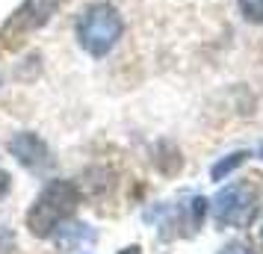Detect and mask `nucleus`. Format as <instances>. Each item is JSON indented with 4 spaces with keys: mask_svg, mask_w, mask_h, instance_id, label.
Instances as JSON below:
<instances>
[{
    "mask_svg": "<svg viewBox=\"0 0 263 254\" xmlns=\"http://www.w3.org/2000/svg\"><path fill=\"white\" fill-rule=\"evenodd\" d=\"M77 204H80V192L71 181H50L27 210V228L33 237H50L62 222L74 216Z\"/></svg>",
    "mask_w": 263,
    "mask_h": 254,
    "instance_id": "nucleus-1",
    "label": "nucleus"
},
{
    "mask_svg": "<svg viewBox=\"0 0 263 254\" xmlns=\"http://www.w3.org/2000/svg\"><path fill=\"white\" fill-rule=\"evenodd\" d=\"M121 38V18L109 3L89 6L77 21V42L89 56H107Z\"/></svg>",
    "mask_w": 263,
    "mask_h": 254,
    "instance_id": "nucleus-2",
    "label": "nucleus"
},
{
    "mask_svg": "<svg viewBox=\"0 0 263 254\" xmlns=\"http://www.w3.org/2000/svg\"><path fill=\"white\" fill-rule=\"evenodd\" d=\"M254 213H257V195L246 183L225 186L222 192L216 195L213 216L222 228H246L254 219Z\"/></svg>",
    "mask_w": 263,
    "mask_h": 254,
    "instance_id": "nucleus-3",
    "label": "nucleus"
},
{
    "mask_svg": "<svg viewBox=\"0 0 263 254\" xmlns=\"http://www.w3.org/2000/svg\"><path fill=\"white\" fill-rule=\"evenodd\" d=\"M60 0H27L24 6L9 18L6 33H27V30H36L48 21L50 15L57 12Z\"/></svg>",
    "mask_w": 263,
    "mask_h": 254,
    "instance_id": "nucleus-4",
    "label": "nucleus"
},
{
    "mask_svg": "<svg viewBox=\"0 0 263 254\" xmlns=\"http://www.w3.org/2000/svg\"><path fill=\"white\" fill-rule=\"evenodd\" d=\"M9 151H12V157L21 163V166H27V169H42V166H48V145H45V139L36 133H18L9 142Z\"/></svg>",
    "mask_w": 263,
    "mask_h": 254,
    "instance_id": "nucleus-5",
    "label": "nucleus"
},
{
    "mask_svg": "<svg viewBox=\"0 0 263 254\" xmlns=\"http://www.w3.org/2000/svg\"><path fill=\"white\" fill-rule=\"evenodd\" d=\"M50 237L57 240L60 251H80L83 245L95 242V230L89 228V225H80V222H62Z\"/></svg>",
    "mask_w": 263,
    "mask_h": 254,
    "instance_id": "nucleus-6",
    "label": "nucleus"
},
{
    "mask_svg": "<svg viewBox=\"0 0 263 254\" xmlns=\"http://www.w3.org/2000/svg\"><path fill=\"white\" fill-rule=\"evenodd\" d=\"M246 157H249L246 151H237V154H228V157L222 160V163H216L213 169H210V178H213V181H222V178H225V174H231V171L237 169V166H242V163H246Z\"/></svg>",
    "mask_w": 263,
    "mask_h": 254,
    "instance_id": "nucleus-7",
    "label": "nucleus"
},
{
    "mask_svg": "<svg viewBox=\"0 0 263 254\" xmlns=\"http://www.w3.org/2000/svg\"><path fill=\"white\" fill-rule=\"evenodd\" d=\"M239 12L251 24H263V0H239Z\"/></svg>",
    "mask_w": 263,
    "mask_h": 254,
    "instance_id": "nucleus-8",
    "label": "nucleus"
},
{
    "mask_svg": "<svg viewBox=\"0 0 263 254\" xmlns=\"http://www.w3.org/2000/svg\"><path fill=\"white\" fill-rule=\"evenodd\" d=\"M9 245H12V233L0 228V254H3V251H9Z\"/></svg>",
    "mask_w": 263,
    "mask_h": 254,
    "instance_id": "nucleus-9",
    "label": "nucleus"
},
{
    "mask_svg": "<svg viewBox=\"0 0 263 254\" xmlns=\"http://www.w3.org/2000/svg\"><path fill=\"white\" fill-rule=\"evenodd\" d=\"M9 181H12V178H9V171H3V169H0V198H3V195L9 192Z\"/></svg>",
    "mask_w": 263,
    "mask_h": 254,
    "instance_id": "nucleus-10",
    "label": "nucleus"
},
{
    "mask_svg": "<svg viewBox=\"0 0 263 254\" xmlns=\"http://www.w3.org/2000/svg\"><path fill=\"white\" fill-rule=\"evenodd\" d=\"M219 254H251V251L246 248V245H225Z\"/></svg>",
    "mask_w": 263,
    "mask_h": 254,
    "instance_id": "nucleus-11",
    "label": "nucleus"
},
{
    "mask_svg": "<svg viewBox=\"0 0 263 254\" xmlns=\"http://www.w3.org/2000/svg\"><path fill=\"white\" fill-rule=\"evenodd\" d=\"M119 254H142V248H139V245H127V248L119 251Z\"/></svg>",
    "mask_w": 263,
    "mask_h": 254,
    "instance_id": "nucleus-12",
    "label": "nucleus"
},
{
    "mask_svg": "<svg viewBox=\"0 0 263 254\" xmlns=\"http://www.w3.org/2000/svg\"><path fill=\"white\" fill-rule=\"evenodd\" d=\"M260 240H263V225H260Z\"/></svg>",
    "mask_w": 263,
    "mask_h": 254,
    "instance_id": "nucleus-13",
    "label": "nucleus"
},
{
    "mask_svg": "<svg viewBox=\"0 0 263 254\" xmlns=\"http://www.w3.org/2000/svg\"><path fill=\"white\" fill-rule=\"evenodd\" d=\"M260 160H263V148H260Z\"/></svg>",
    "mask_w": 263,
    "mask_h": 254,
    "instance_id": "nucleus-14",
    "label": "nucleus"
}]
</instances>
